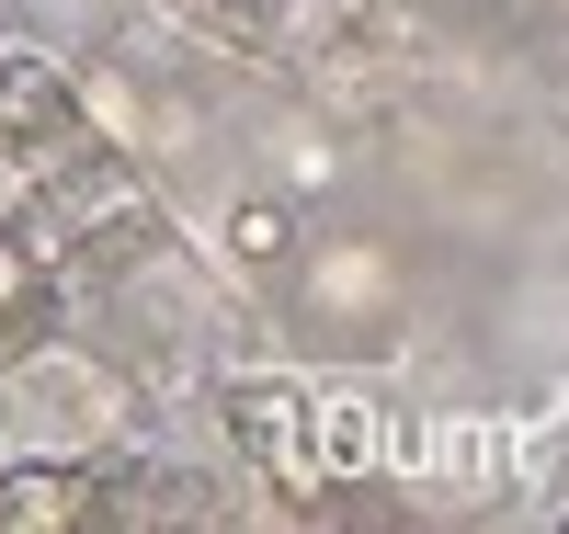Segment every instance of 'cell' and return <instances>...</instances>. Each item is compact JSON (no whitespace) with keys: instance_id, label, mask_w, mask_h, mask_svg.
<instances>
[{"instance_id":"obj_6","label":"cell","mask_w":569,"mask_h":534,"mask_svg":"<svg viewBox=\"0 0 569 534\" xmlns=\"http://www.w3.org/2000/svg\"><path fill=\"white\" fill-rule=\"evenodd\" d=\"M319 444L330 455H365V410H319Z\"/></svg>"},{"instance_id":"obj_5","label":"cell","mask_w":569,"mask_h":534,"mask_svg":"<svg viewBox=\"0 0 569 534\" xmlns=\"http://www.w3.org/2000/svg\"><path fill=\"white\" fill-rule=\"evenodd\" d=\"M34 319H46V262L23 239H0V330H34Z\"/></svg>"},{"instance_id":"obj_4","label":"cell","mask_w":569,"mask_h":534,"mask_svg":"<svg viewBox=\"0 0 569 534\" xmlns=\"http://www.w3.org/2000/svg\"><path fill=\"white\" fill-rule=\"evenodd\" d=\"M228 251H240L251 273H284L308 251V228H297V205H273V193H251V205H228Z\"/></svg>"},{"instance_id":"obj_1","label":"cell","mask_w":569,"mask_h":534,"mask_svg":"<svg viewBox=\"0 0 569 534\" xmlns=\"http://www.w3.org/2000/svg\"><path fill=\"white\" fill-rule=\"evenodd\" d=\"M228 432L251 444V466L273 477L284 501H319V455H308V399H297V386H273V375L228 386Z\"/></svg>"},{"instance_id":"obj_3","label":"cell","mask_w":569,"mask_h":534,"mask_svg":"<svg viewBox=\"0 0 569 534\" xmlns=\"http://www.w3.org/2000/svg\"><path fill=\"white\" fill-rule=\"evenodd\" d=\"M103 501H91L80 466H0V523L12 534H58V523H91Z\"/></svg>"},{"instance_id":"obj_2","label":"cell","mask_w":569,"mask_h":534,"mask_svg":"<svg viewBox=\"0 0 569 534\" xmlns=\"http://www.w3.org/2000/svg\"><path fill=\"white\" fill-rule=\"evenodd\" d=\"M0 125L34 137V149H58V160L91 149V125H80V103H69V80L46 69V58H0Z\"/></svg>"}]
</instances>
